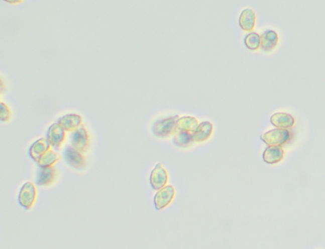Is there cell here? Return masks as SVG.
<instances>
[{
	"label": "cell",
	"mask_w": 325,
	"mask_h": 249,
	"mask_svg": "<svg viewBox=\"0 0 325 249\" xmlns=\"http://www.w3.org/2000/svg\"><path fill=\"white\" fill-rule=\"evenodd\" d=\"M291 138L287 129H275L262 134L261 139L269 146H282Z\"/></svg>",
	"instance_id": "6da1fadb"
},
{
	"label": "cell",
	"mask_w": 325,
	"mask_h": 249,
	"mask_svg": "<svg viewBox=\"0 0 325 249\" xmlns=\"http://www.w3.org/2000/svg\"><path fill=\"white\" fill-rule=\"evenodd\" d=\"M179 116L166 118L158 121L153 125V132L156 136L160 137H167L176 132L177 121Z\"/></svg>",
	"instance_id": "7a4b0ae2"
},
{
	"label": "cell",
	"mask_w": 325,
	"mask_h": 249,
	"mask_svg": "<svg viewBox=\"0 0 325 249\" xmlns=\"http://www.w3.org/2000/svg\"><path fill=\"white\" fill-rule=\"evenodd\" d=\"M71 146L81 153H85L88 151L90 140L87 132L82 126L74 130L71 135Z\"/></svg>",
	"instance_id": "3957f363"
},
{
	"label": "cell",
	"mask_w": 325,
	"mask_h": 249,
	"mask_svg": "<svg viewBox=\"0 0 325 249\" xmlns=\"http://www.w3.org/2000/svg\"><path fill=\"white\" fill-rule=\"evenodd\" d=\"M64 158L71 168L78 171H83L86 167V159L82 153L72 146H67L64 151Z\"/></svg>",
	"instance_id": "277c9868"
},
{
	"label": "cell",
	"mask_w": 325,
	"mask_h": 249,
	"mask_svg": "<svg viewBox=\"0 0 325 249\" xmlns=\"http://www.w3.org/2000/svg\"><path fill=\"white\" fill-rule=\"evenodd\" d=\"M37 194V189L34 184L31 182L26 183L19 193V204L26 209H31L36 201Z\"/></svg>",
	"instance_id": "5b68a950"
},
{
	"label": "cell",
	"mask_w": 325,
	"mask_h": 249,
	"mask_svg": "<svg viewBox=\"0 0 325 249\" xmlns=\"http://www.w3.org/2000/svg\"><path fill=\"white\" fill-rule=\"evenodd\" d=\"M175 192L172 186H167L159 190L156 193L154 202L157 210H161L167 207L172 202Z\"/></svg>",
	"instance_id": "8992f818"
},
{
	"label": "cell",
	"mask_w": 325,
	"mask_h": 249,
	"mask_svg": "<svg viewBox=\"0 0 325 249\" xmlns=\"http://www.w3.org/2000/svg\"><path fill=\"white\" fill-rule=\"evenodd\" d=\"M168 182V174L161 164L158 163L151 172L150 184L155 190H160L165 187Z\"/></svg>",
	"instance_id": "52a82bcc"
},
{
	"label": "cell",
	"mask_w": 325,
	"mask_h": 249,
	"mask_svg": "<svg viewBox=\"0 0 325 249\" xmlns=\"http://www.w3.org/2000/svg\"><path fill=\"white\" fill-rule=\"evenodd\" d=\"M65 139L64 130L59 124L52 125L47 133V140L50 146L59 151Z\"/></svg>",
	"instance_id": "ba28073f"
},
{
	"label": "cell",
	"mask_w": 325,
	"mask_h": 249,
	"mask_svg": "<svg viewBox=\"0 0 325 249\" xmlns=\"http://www.w3.org/2000/svg\"><path fill=\"white\" fill-rule=\"evenodd\" d=\"M57 171L54 166L40 168L38 171L36 184L40 186H49L56 180Z\"/></svg>",
	"instance_id": "9c48e42d"
},
{
	"label": "cell",
	"mask_w": 325,
	"mask_h": 249,
	"mask_svg": "<svg viewBox=\"0 0 325 249\" xmlns=\"http://www.w3.org/2000/svg\"><path fill=\"white\" fill-rule=\"evenodd\" d=\"M272 125L277 129H291L295 124L294 118L285 113H276L271 117Z\"/></svg>",
	"instance_id": "30bf717a"
},
{
	"label": "cell",
	"mask_w": 325,
	"mask_h": 249,
	"mask_svg": "<svg viewBox=\"0 0 325 249\" xmlns=\"http://www.w3.org/2000/svg\"><path fill=\"white\" fill-rule=\"evenodd\" d=\"M50 144L47 139L42 138L33 143L30 149V156L34 161L37 162L43 154L50 150Z\"/></svg>",
	"instance_id": "8fae6325"
},
{
	"label": "cell",
	"mask_w": 325,
	"mask_h": 249,
	"mask_svg": "<svg viewBox=\"0 0 325 249\" xmlns=\"http://www.w3.org/2000/svg\"><path fill=\"white\" fill-rule=\"evenodd\" d=\"M284 156V151L282 146H269L267 147L263 153V159L265 162L268 164H274L280 162Z\"/></svg>",
	"instance_id": "7c38bea8"
},
{
	"label": "cell",
	"mask_w": 325,
	"mask_h": 249,
	"mask_svg": "<svg viewBox=\"0 0 325 249\" xmlns=\"http://www.w3.org/2000/svg\"><path fill=\"white\" fill-rule=\"evenodd\" d=\"M278 36L275 31L267 30L261 36V47L265 52H270L276 47Z\"/></svg>",
	"instance_id": "4fadbf2b"
},
{
	"label": "cell",
	"mask_w": 325,
	"mask_h": 249,
	"mask_svg": "<svg viewBox=\"0 0 325 249\" xmlns=\"http://www.w3.org/2000/svg\"><path fill=\"white\" fill-rule=\"evenodd\" d=\"M256 17L254 12L251 9L244 10L241 14L239 23L241 28L246 31H252L254 30Z\"/></svg>",
	"instance_id": "5bb4252c"
},
{
	"label": "cell",
	"mask_w": 325,
	"mask_h": 249,
	"mask_svg": "<svg viewBox=\"0 0 325 249\" xmlns=\"http://www.w3.org/2000/svg\"><path fill=\"white\" fill-rule=\"evenodd\" d=\"M213 127L211 123L208 122H202L199 125L196 131L192 134L194 142H203L210 137L212 132Z\"/></svg>",
	"instance_id": "9a60e30c"
},
{
	"label": "cell",
	"mask_w": 325,
	"mask_h": 249,
	"mask_svg": "<svg viewBox=\"0 0 325 249\" xmlns=\"http://www.w3.org/2000/svg\"><path fill=\"white\" fill-rule=\"evenodd\" d=\"M199 126L198 121L194 117H184L177 121V129L180 131L194 133Z\"/></svg>",
	"instance_id": "2e32d148"
},
{
	"label": "cell",
	"mask_w": 325,
	"mask_h": 249,
	"mask_svg": "<svg viewBox=\"0 0 325 249\" xmlns=\"http://www.w3.org/2000/svg\"><path fill=\"white\" fill-rule=\"evenodd\" d=\"M193 133L177 130L173 137V142L177 146L186 147L191 146L194 142L192 138Z\"/></svg>",
	"instance_id": "e0dca14e"
},
{
	"label": "cell",
	"mask_w": 325,
	"mask_h": 249,
	"mask_svg": "<svg viewBox=\"0 0 325 249\" xmlns=\"http://www.w3.org/2000/svg\"><path fill=\"white\" fill-rule=\"evenodd\" d=\"M81 118L75 115H69L61 118L59 125L66 131H73L78 129L81 123Z\"/></svg>",
	"instance_id": "ac0fdd59"
},
{
	"label": "cell",
	"mask_w": 325,
	"mask_h": 249,
	"mask_svg": "<svg viewBox=\"0 0 325 249\" xmlns=\"http://www.w3.org/2000/svg\"><path fill=\"white\" fill-rule=\"evenodd\" d=\"M60 159L61 156L50 149L43 154L37 163L40 168H50L54 166Z\"/></svg>",
	"instance_id": "d6986e66"
},
{
	"label": "cell",
	"mask_w": 325,
	"mask_h": 249,
	"mask_svg": "<svg viewBox=\"0 0 325 249\" xmlns=\"http://www.w3.org/2000/svg\"><path fill=\"white\" fill-rule=\"evenodd\" d=\"M245 43L250 50H257L261 47V36L256 33H250L245 38Z\"/></svg>",
	"instance_id": "ffe728a7"
}]
</instances>
